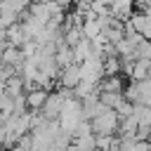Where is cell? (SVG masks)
Returning a JSON list of instances; mask_svg holds the SVG:
<instances>
[{
	"instance_id": "obj_8",
	"label": "cell",
	"mask_w": 151,
	"mask_h": 151,
	"mask_svg": "<svg viewBox=\"0 0 151 151\" xmlns=\"http://www.w3.org/2000/svg\"><path fill=\"white\" fill-rule=\"evenodd\" d=\"M5 92H7V97H12V99H19V97H26V80L17 73V76H12L7 83H5Z\"/></svg>"
},
{
	"instance_id": "obj_4",
	"label": "cell",
	"mask_w": 151,
	"mask_h": 151,
	"mask_svg": "<svg viewBox=\"0 0 151 151\" xmlns=\"http://www.w3.org/2000/svg\"><path fill=\"white\" fill-rule=\"evenodd\" d=\"M80 73H83V80H87V83H92V85H99V83L106 78L104 59H99V57H90L87 61L80 64Z\"/></svg>"
},
{
	"instance_id": "obj_10",
	"label": "cell",
	"mask_w": 151,
	"mask_h": 151,
	"mask_svg": "<svg viewBox=\"0 0 151 151\" xmlns=\"http://www.w3.org/2000/svg\"><path fill=\"white\" fill-rule=\"evenodd\" d=\"M99 92L125 94V87H123V80H120V76H106V78L99 83Z\"/></svg>"
},
{
	"instance_id": "obj_6",
	"label": "cell",
	"mask_w": 151,
	"mask_h": 151,
	"mask_svg": "<svg viewBox=\"0 0 151 151\" xmlns=\"http://www.w3.org/2000/svg\"><path fill=\"white\" fill-rule=\"evenodd\" d=\"M47 97H50V92H47V90H42V87H35V90L26 92V106H28V111H31V113L42 111V106H45Z\"/></svg>"
},
{
	"instance_id": "obj_7",
	"label": "cell",
	"mask_w": 151,
	"mask_h": 151,
	"mask_svg": "<svg viewBox=\"0 0 151 151\" xmlns=\"http://www.w3.org/2000/svg\"><path fill=\"white\" fill-rule=\"evenodd\" d=\"M109 14H111L116 21L127 24V21L132 19V14H134V5H132V2H111Z\"/></svg>"
},
{
	"instance_id": "obj_5",
	"label": "cell",
	"mask_w": 151,
	"mask_h": 151,
	"mask_svg": "<svg viewBox=\"0 0 151 151\" xmlns=\"http://www.w3.org/2000/svg\"><path fill=\"white\" fill-rule=\"evenodd\" d=\"M80 80H83V73H80V66H78V64L64 68L61 76H59V85H61L64 90H68V92H73V90L80 85Z\"/></svg>"
},
{
	"instance_id": "obj_1",
	"label": "cell",
	"mask_w": 151,
	"mask_h": 151,
	"mask_svg": "<svg viewBox=\"0 0 151 151\" xmlns=\"http://www.w3.org/2000/svg\"><path fill=\"white\" fill-rule=\"evenodd\" d=\"M85 120V113H83V101L80 99H76V97H71L68 101H66V106H64V111H61V116H59V125H61V130L64 132H68L71 137L76 134V130H78V125Z\"/></svg>"
},
{
	"instance_id": "obj_3",
	"label": "cell",
	"mask_w": 151,
	"mask_h": 151,
	"mask_svg": "<svg viewBox=\"0 0 151 151\" xmlns=\"http://www.w3.org/2000/svg\"><path fill=\"white\" fill-rule=\"evenodd\" d=\"M120 130V118L113 109H109L104 116L94 118L92 120V132L99 137V134H109V137H116V132Z\"/></svg>"
},
{
	"instance_id": "obj_11",
	"label": "cell",
	"mask_w": 151,
	"mask_h": 151,
	"mask_svg": "<svg viewBox=\"0 0 151 151\" xmlns=\"http://www.w3.org/2000/svg\"><path fill=\"white\" fill-rule=\"evenodd\" d=\"M54 59H57V66H59L61 71L76 64V59H73V50H71L68 45H59V47H57V54H54Z\"/></svg>"
},
{
	"instance_id": "obj_2",
	"label": "cell",
	"mask_w": 151,
	"mask_h": 151,
	"mask_svg": "<svg viewBox=\"0 0 151 151\" xmlns=\"http://www.w3.org/2000/svg\"><path fill=\"white\" fill-rule=\"evenodd\" d=\"M71 97H73V92H68L64 87L52 90L47 101H45V106H42V111H40V116L47 118V120H59V116H61V111H64V106H66V101Z\"/></svg>"
},
{
	"instance_id": "obj_9",
	"label": "cell",
	"mask_w": 151,
	"mask_h": 151,
	"mask_svg": "<svg viewBox=\"0 0 151 151\" xmlns=\"http://www.w3.org/2000/svg\"><path fill=\"white\" fill-rule=\"evenodd\" d=\"M28 42V35H26V31H24V26L21 24H14V26H9L7 28V45H12V47H24Z\"/></svg>"
},
{
	"instance_id": "obj_15",
	"label": "cell",
	"mask_w": 151,
	"mask_h": 151,
	"mask_svg": "<svg viewBox=\"0 0 151 151\" xmlns=\"http://www.w3.org/2000/svg\"><path fill=\"white\" fill-rule=\"evenodd\" d=\"M104 71H106V76H118V73H123V61H120V57H116V54L106 57V59H104Z\"/></svg>"
},
{
	"instance_id": "obj_12",
	"label": "cell",
	"mask_w": 151,
	"mask_h": 151,
	"mask_svg": "<svg viewBox=\"0 0 151 151\" xmlns=\"http://www.w3.org/2000/svg\"><path fill=\"white\" fill-rule=\"evenodd\" d=\"M149 73H151V61L149 59H137L134 61V68H132V83L149 80Z\"/></svg>"
},
{
	"instance_id": "obj_14",
	"label": "cell",
	"mask_w": 151,
	"mask_h": 151,
	"mask_svg": "<svg viewBox=\"0 0 151 151\" xmlns=\"http://www.w3.org/2000/svg\"><path fill=\"white\" fill-rule=\"evenodd\" d=\"M134 118H137L139 127L151 130V106H134Z\"/></svg>"
},
{
	"instance_id": "obj_13",
	"label": "cell",
	"mask_w": 151,
	"mask_h": 151,
	"mask_svg": "<svg viewBox=\"0 0 151 151\" xmlns=\"http://www.w3.org/2000/svg\"><path fill=\"white\" fill-rule=\"evenodd\" d=\"M90 57H92V42L83 38V40L73 47V59H76V64L80 66V64H83V61H87Z\"/></svg>"
},
{
	"instance_id": "obj_16",
	"label": "cell",
	"mask_w": 151,
	"mask_h": 151,
	"mask_svg": "<svg viewBox=\"0 0 151 151\" xmlns=\"http://www.w3.org/2000/svg\"><path fill=\"white\" fill-rule=\"evenodd\" d=\"M142 35H144V40H149V42H151V19H149V17H146V26H144Z\"/></svg>"
}]
</instances>
